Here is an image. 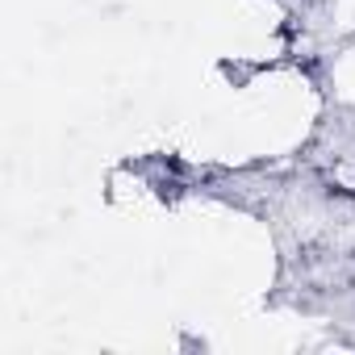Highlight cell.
Returning <instances> with one entry per match:
<instances>
[{
	"label": "cell",
	"instance_id": "6da1fadb",
	"mask_svg": "<svg viewBox=\"0 0 355 355\" xmlns=\"http://www.w3.org/2000/svg\"><path fill=\"white\" fill-rule=\"evenodd\" d=\"M334 88H338L343 101H355V46L347 55H338V63H334Z\"/></svg>",
	"mask_w": 355,
	"mask_h": 355
}]
</instances>
